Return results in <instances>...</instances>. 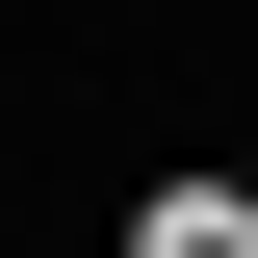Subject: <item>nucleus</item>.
I'll list each match as a JSON object with an SVG mask.
<instances>
[{
  "label": "nucleus",
  "instance_id": "1",
  "mask_svg": "<svg viewBox=\"0 0 258 258\" xmlns=\"http://www.w3.org/2000/svg\"><path fill=\"white\" fill-rule=\"evenodd\" d=\"M129 258H258V181H155V232Z\"/></svg>",
  "mask_w": 258,
  "mask_h": 258
}]
</instances>
